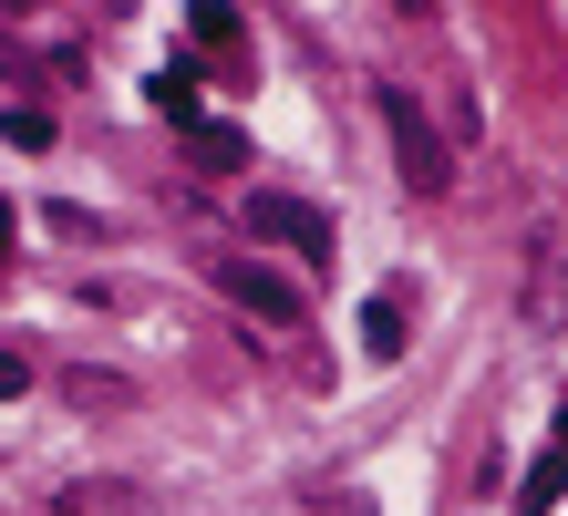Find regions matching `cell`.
Returning a JSON list of instances; mask_svg holds the SVG:
<instances>
[{"label":"cell","mask_w":568,"mask_h":516,"mask_svg":"<svg viewBox=\"0 0 568 516\" xmlns=\"http://www.w3.org/2000/svg\"><path fill=\"white\" fill-rule=\"evenodd\" d=\"M186 155L207 165V176H227V165H248V134L239 124H186Z\"/></svg>","instance_id":"cell-7"},{"label":"cell","mask_w":568,"mask_h":516,"mask_svg":"<svg viewBox=\"0 0 568 516\" xmlns=\"http://www.w3.org/2000/svg\"><path fill=\"white\" fill-rule=\"evenodd\" d=\"M62 403H104L114 413V403H135V393H124L114 372H62Z\"/></svg>","instance_id":"cell-11"},{"label":"cell","mask_w":568,"mask_h":516,"mask_svg":"<svg viewBox=\"0 0 568 516\" xmlns=\"http://www.w3.org/2000/svg\"><path fill=\"white\" fill-rule=\"evenodd\" d=\"M186 31H196V52H227V62L248 52V21L227 11V0H196V11H186Z\"/></svg>","instance_id":"cell-5"},{"label":"cell","mask_w":568,"mask_h":516,"mask_svg":"<svg viewBox=\"0 0 568 516\" xmlns=\"http://www.w3.org/2000/svg\"><path fill=\"white\" fill-rule=\"evenodd\" d=\"M362 352H373V362H393V352H404V300H373V310H362Z\"/></svg>","instance_id":"cell-8"},{"label":"cell","mask_w":568,"mask_h":516,"mask_svg":"<svg viewBox=\"0 0 568 516\" xmlns=\"http://www.w3.org/2000/svg\"><path fill=\"white\" fill-rule=\"evenodd\" d=\"M52 516H145V486H124V475H73V486H52Z\"/></svg>","instance_id":"cell-4"},{"label":"cell","mask_w":568,"mask_h":516,"mask_svg":"<svg viewBox=\"0 0 568 516\" xmlns=\"http://www.w3.org/2000/svg\"><path fill=\"white\" fill-rule=\"evenodd\" d=\"M558 496H568V444H548V455L527 465V486H517V516H548Z\"/></svg>","instance_id":"cell-6"},{"label":"cell","mask_w":568,"mask_h":516,"mask_svg":"<svg viewBox=\"0 0 568 516\" xmlns=\"http://www.w3.org/2000/svg\"><path fill=\"white\" fill-rule=\"evenodd\" d=\"M0 134H11L21 155H42V145H52V114H42V103H11V114H0Z\"/></svg>","instance_id":"cell-10"},{"label":"cell","mask_w":568,"mask_h":516,"mask_svg":"<svg viewBox=\"0 0 568 516\" xmlns=\"http://www.w3.org/2000/svg\"><path fill=\"white\" fill-rule=\"evenodd\" d=\"M0 269H11V196H0Z\"/></svg>","instance_id":"cell-13"},{"label":"cell","mask_w":568,"mask_h":516,"mask_svg":"<svg viewBox=\"0 0 568 516\" xmlns=\"http://www.w3.org/2000/svg\"><path fill=\"white\" fill-rule=\"evenodd\" d=\"M11 393H31V352H0V403Z\"/></svg>","instance_id":"cell-12"},{"label":"cell","mask_w":568,"mask_h":516,"mask_svg":"<svg viewBox=\"0 0 568 516\" xmlns=\"http://www.w3.org/2000/svg\"><path fill=\"white\" fill-rule=\"evenodd\" d=\"M248 227H258V237H280V249H300L311 269L331 259V217H321L311 196H280V186H258V196H248Z\"/></svg>","instance_id":"cell-3"},{"label":"cell","mask_w":568,"mask_h":516,"mask_svg":"<svg viewBox=\"0 0 568 516\" xmlns=\"http://www.w3.org/2000/svg\"><path fill=\"white\" fill-rule=\"evenodd\" d=\"M207 280H217L227 300H239V310H248V321H270V331H290V321H300V310H311V290H300V280H280V269H270V259H217V269H207Z\"/></svg>","instance_id":"cell-2"},{"label":"cell","mask_w":568,"mask_h":516,"mask_svg":"<svg viewBox=\"0 0 568 516\" xmlns=\"http://www.w3.org/2000/svg\"><path fill=\"white\" fill-rule=\"evenodd\" d=\"M145 103H155V114H176V124H196V73H186V62H176V73H155Z\"/></svg>","instance_id":"cell-9"},{"label":"cell","mask_w":568,"mask_h":516,"mask_svg":"<svg viewBox=\"0 0 568 516\" xmlns=\"http://www.w3.org/2000/svg\"><path fill=\"white\" fill-rule=\"evenodd\" d=\"M373 103H383V134H393V165H404V186H414V196H445V186H455V145L434 134V114H424L404 83H383Z\"/></svg>","instance_id":"cell-1"}]
</instances>
